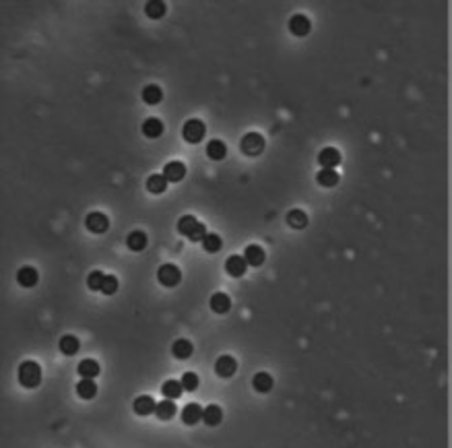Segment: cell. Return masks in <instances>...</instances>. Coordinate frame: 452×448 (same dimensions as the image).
I'll return each instance as SVG.
<instances>
[{
	"mask_svg": "<svg viewBox=\"0 0 452 448\" xmlns=\"http://www.w3.org/2000/svg\"><path fill=\"white\" fill-rule=\"evenodd\" d=\"M19 382L27 388H36L42 382V368L36 361H23L19 368Z\"/></svg>",
	"mask_w": 452,
	"mask_h": 448,
	"instance_id": "7a4b0ae2",
	"label": "cell"
},
{
	"mask_svg": "<svg viewBox=\"0 0 452 448\" xmlns=\"http://www.w3.org/2000/svg\"><path fill=\"white\" fill-rule=\"evenodd\" d=\"M77 392L81 399H93L97 394V384L93 382V378H81V382L77 384Z\"/></svg>",
	"mask_w": 452,
	"mask_h": 448,
	"instance_id": "ffe728a7",
	"label": "cell"
},
{
	"mask_svg": "<svg viewBox=\"0 0 452 448\" xmlns=\"http://www.w3.org/2000/svg\"><path fill=\"white\" fill-rule=\"evenodd\" d=\"M202 407L198 403H188L184 409H182V421L188 423V425H196L200 419H202Z\"/></svg>",
	"mask_w": 452,
	"mask_h": 448,
	"instance_id": "7c38bea8",
	"label": "cell"
},
{
	"mask_svg": "<svg viewBox=\"0 0 452 448\" xmlns=\"http://www.w3.org/2000/svg\"><path fill=\"white\" fill-rule=\"evenodd\" d=\"M103 281H106V275H103L101 271H93V273H89V277H87V285H89V289H93V291H101Z\"/></svg>",
	"mask_w": 452,
	"mask_h": 448,
	"instance_id": "836d02e7",
	"label": "cell"
},
{
	"mask_svg": "<svg viewBox=\"0 0 452 448\" xmlns=\"http://www.w3.org/2000/svg\"><path fill=\"white\" fill-rule=\"evenodd\" d=\"M287 226L293 230H304L308 228V215L302 209H293L287 213Z\"/></svg>",
	"mask_w": 452,
	"mask_h": 448,
	"instance_id": "603a6c76",
	"label": "cell"
},
{
	"mask_svg": "<svg viewBox=\"0 0 452 448\" xmlns=\"http://www.w3.org/2000/svg\"><path fill=\"white\" fill-rule=\"evenodd\" d=\"M202 419H204V423H208V425H217V423H221V419H223V411H221V407H219V405H208V407L204 409V413H202Z\"/></svg>",
	"mask_w": 452,
	"mask_h": 448,
	"instance_id": "4dcf8cb0",
	"label": "cell"
},
{
	"mask_svg": "<svg viewBox=\"0 0 452 448\" xmlns=\"http://www.w3.org/2000/svg\"><path fill=\"white\" fill-rule=\"evenodd\" d=\"M204 134H206V126H204L202 120H198V118L188 120V122L184 124V128H182V136H184V141H188V143H200L204 139Z\"/></svg>",
	"mask_w": 452,
	"mask_h": 448,
	"instance_id": "3957f363",
	"label": "cell"
},
{
	"mask_svg": "<svg viewBox=\"0 0 452 448\" xmlns=\"http://www.w3.org/2000/svg\"><path fill=\"white\" fill-rule=\"evenodd\" d=\"M79 347H81V343H79V339L75 335H64L60 339V351L64 355H75L79 351Z\"/></svg>",
	"mask_w": 452,
	"mask_h": 448,
	"instance_id": "f1b7e54d",
	"label": "cell"
},
{
	"mask_svg": "<svg viewBox=\"0 0 452 448\" xmlns=\"http://www.w3.org/2000/svg\"><path fill=\"white\" fill-rule=\"evenodd\" d=\"M163 176L167 178V182H180L186 176V165L182 161H169L163 167Z\"/></svg>",
	"mask_w": 452,
	"mask_h": 448,
	"instance_id": "8fae6325",
	"label": "cell"
},
{
	"mask_svg": "<svg viewBox=\"0 0 452 448\" xmlns=\"http://www.w3.org/2000/svg\"><path fill=\"white\" fill-rule=\"evenodd\" d=\"M85 226H87V230L93 232V234H103V232L110 230V219L103 213H89L87 219H85Z\"/></svg>",
	"mask_w": 452,
	"mask_h": 448,
	"instance_id": "8992f818",
	"label": "cell"
},
{
	"mask_svg": "<svg viewBox=\"0 0 452 448\" xmlns=\"http://www.w3.org/2000/svg\"><path fill=\"white\" fill-rule=\"evenodd\" d=\"M126 246L132 250V252H143L147 248V234L141 232V230H134L128 234L126 238Z\"/></svg>",
	"mask_w": 452,
	"mask_h": 448,
	"instance_id": "4fadbf2b",
	"label": "cell"
},
{
	"mask_svg": "<svg viewBox=\"0 0 452 448\" xmlns=\"http://www.w3.org/2000/svg\"><path fill=\"white\" fill-rule=\"evenodd\" d=\"M143 134L147 139H159L163 134V122L159 118H149L143 122Z\"/></svg>",
	"mask_w": 452,
	"mask_h": 448,
	"instance_id": "9a60e30c",
	"label": "cell"
},
{
	"mask_svg": "<svg viewBox=\"0 0 452 448\" xmlns=\"http://www.w3.org/2000/svg\"><path fill=\"white\" fill-rule=\"evenodd\" d=\"M77 370H79L81 378H95L99 374V364L95 359H83Z\"/></svg>",
	"mask_w": 452,
	"mask_h": 448,
	"instance_id": "f546056e",
	"label": "cell"
},
{
	"mask_svg": "<svg viewBox=\"0 0 452 448\" xmlns=\"http://www.w3.org/2000/svg\"><path fill=\"white\" fill-rule=\"evenodd\" d=\"M252 384H254V388L258 390V392H269L271 388H273V376L269 374V372H258L256 376H254V380H252Z\"/></svg>",
	"mask_w": 452,
	"mask_h": 448,
	"instance_id": "83f0119b",
	"label": "cell"
},
{
	"mask_svg": "<svg viewBox=\"0 0 452 448\" xmlns=\"http://www.w3.org/2000/svg\"><path fill=\"white\" fill-rule=\"evenodd\" d=\"M147 15L151 19H161L165 15V3H161V0H151V3H147Z\"/></svg>",
	"mask_w": 452,
	"mask_h": 448,
	"instance_id": "1f68e13d",
	"label": "cell"
},
{
	"mask_svg": "<svg viewBox=\"0 0 452 448\" xmlns=\"http://www.w3.org/2000/svg\"><path fill=\"white\" fill-rule=\"evenodd\" d=\"M155 415H157L159 419H171L173 415H176V405H173V399H165L161 403L155 405Z\"/></svg>",
	"mask_w": 452,
	"mask_h": 448,
	"instance_id": "d4e9b609",
	"label": "cell"
},
{
	"mask_svg": "<svg viewBox=\"0 0 452 448\" xmlns=\"http://www.w3.org/2000/svg\"><path fill=\"white\" fill-rule=\"evenodd\" d=\"M180 382H182L184 390H188V392H190V390H194V388L198 386V376H196L194 372H184Z\"/></svg>",
	"mask_w": 452,
	"mask_h": 448,
	"instance_id": "e575fe53",
	"label": "cell"
},
{
	"mask_svg": "<svg viewBox=\"0 0 452 448\" xmlns=\"http://www.w3.org/2000/svg\"><path fill=\"white\" fill-rule=\"evenodd\" d=\"M202 246H204L206 252H217V250H221L223 242H221V238L217 234H206L204 240H202Z\"/></svg>",
	"mask_w": 452,
	"mask_h": 448,
	"instance_id": "d6a6232c",
	"label": "cell"
},
{
	"mask_svg": "<svg viewBox=\"0 0 452 448\" xmlns=\"http://www.w3.org/2000/svg\"><path fill=\"white\" fill-rule=\"evenodd\" d=\"M161 392H163V397L165 399H180L182 397V392H184V386H182V382H178V380H165L163 382V386H161Z\"/></svg>",
	"mask_w": 452,
	"mask_h": 448,
	"instance_id": "484cf974",
	"label": "cell"
},
{
	"mask_svg": "<svg viewBox=\"0 0 452 448\" xmlns=\"http://www.w3.org/2000/svg\"><path fill=\"white\" fill-rule=\"evenodd\" d=\"M206 155L213 161H221V159H225V155H228V145H225L223 141H219V139H213L211 143L206 145Z\"/></svg>",
	"mask_w": 452,
	"mask_h": 448,
	"instance_id": "ac0fdd59",
	"label": "cell"
},
{
	"mask_svg": "<svg viewBox=\"0 0 452 448\" xmlns=\"http://www.w3.org/2000/svg\"><path fill=\"white\" fill-rule=\"evenodd\" d=\"M178 232H180V236L192 240V242H202L204 236H206L204 223H200L194 215H184L178 221Z\"/></svg>",
	"mask_w": 452,
	"mask_h": 448,
	"instance_id": "6da1fadb",
	"label": "cell"
},
{
	"mask_svg": "<svg viewBox=\"0 0 452 448\" xmlns=\"http://www.w3.org/2000/svg\"><path fill=\"white\" fill-rule=\"evenodd\" d=\"M310 29H312V25H310V19L306 15H293L291 19H289V31L293 33V36H298V38H304V36H308L310 33Z\"/></svg>",
	"mask_w": 452,
	"mask_h": 448,
	"instance_id": "52a82bcc",
	"label": "cell"
},
{
	"mask_svg": "<svg viewBox=\"0 0 452 448\" xmlns=\"http://www.w3.org/2000/svg\"><path fill=\"white\" fill-rule=\"evenodd\" d=\"M38 279H40V275L33 267H23V269H19V273H17V281H19L23 287H33L38 283Z\"/></svg>",
	"mask_w": 452,
	"mask_h": 448,
	"instance_id": "d6986e66",
	"label": "cell"
},
{
	"mask_svg": "<svg viewBox=\"0 0 452 448\" xmlns=\"http://www.w3.org/2000/svg\"><path fill=\"white\" fill-rule=\"evenodd\" d=\"M211 308H213V312H217V314L230 312V308H232L230 296H228V294H223V291H217V294H213V296H211Z\"/></svg>",
	"mask_w": 452,
	"mask_h": 448,
	"instance_id": "2e32d148",
	"label": "cell"
},
{
	"mask_svg": "<svg viewBox=\"0 0 452 448\" xmlns=\"http://www.w3.org/2000/svg\"><path fill=\"white\" fill-rule=\"evenodd\" d=\"M165 188H167V178L163 174H153L147 178V190L151 194H161L165 192Z\"/></svg>",
	"mask_w": 452,
	"mask_h": 448,
	"instance_id": "44dd1931",
	"label": "cell"
},
{
	"mask_svg": "<svg viewBox=\"0 0 452 448\" xmlns=\"http://www.w3.org/2000/svg\"><path fill=\"white\" fill-rule=\"evenodd\" d=\"M318 163H320L322 167L333 169L335 165L341 163V153H339L335 147H326V149H322V151L318 153Z\"/></svg>",
	"mask_w": 452,
	"mask_h": 448,
	"instance_id": "30bf717a",
	"label": "cell"
},
{
	"mask_svg": "<svg viewBox=\"0 0 452 448\" xmlns=\"http://www.w3.org/2000/svg\"><path fill=\"white\" fill-rule=\"evenodd\" d=\"M192 351H194V347H192V343H190L188 339H178L171 345V353L176 355L178 359H188L190 355H192Z\"/></svg>",
	"mask_w": 452,
	"mask_h": 448,
	"instance_id": "7402d4cb",
	"label": "cell"
},
{
	"mask_svg": "<svg viewBox=\"0 0 452 448\" xmlns=\"http://www.w3.org/2000/svg\"><path fill=\"white\" fill-rule=\"evenodd\" d=\"M240 147H242V151L248 155V157H256V155H260L263 149H265V136L258 134V132H248V134H244Z\"/></svg>",
	"mask_w": 452,
	"mask_h": 448,
	"instance_id": "277c9868",
	"label": "cell"
},
{
	"mask_svg": "<svg viewBox=\"0 0 452 448\" xmlns=\"http://www.w3.org/2000/svg\"><path fill=\"white\" fill-rule=\"evenodd\" d=\"M244 258H246V263H248L250 267H260V265L265 263L267 254H265V250L260 248L258 244H250V246L246 248V252H244Z\"/></svg>",
	"mask_w": 452,
	"mask_h": 448,
	"instance_id": "5bb4252c",
	"label": "cell"
},
{
	"mask_svg": "<svg viewBox=\"0 0 452 448\" xmlns=\"http://www.w3.org/2000/svg\"><path fill=\"white\" fill-rule=\"evenodd\" d=\"M116 291H118V279L114 277V275H106V281H103V285H101V294L114 296Z\"/></svg>",
	"mask_w": 452,
	"mask_h": 448,
	"instance_id": "d590c367",
	"label": "cell"
},
{
	"mask_svg": "<svg viewBox=\"0 0 452 448\" xmlns=\"http://www.w3.org/2000/svg\"><path fill=\"white\" fill-rule=\"evenodd\" d=\"M236 370H238V361L232 355H221L215 364V372L221 378H232L236 374Z\"/></svg>",
	"mask_w": 452,
	"mask_h": 448,
	"instance_id": "ba28073f",
	"label": "cell"
},
{
	"mask_svg": "<svg viewBox=\"0 0 452 448\" xmlns=\"http://www.w3.org/2000/svg\"><path fill=\"white\" fill-rule=\"evenodd\" d=\"M248 269V263L244 256H238V254H232L228 261H225V271H228L232 277H242Z\"/></svg>",
	"mask_w": 452,
	"mask_h": 448,
	"instance_id": "9c48e42d",
	"label": "cell"
},
{
	"mask_svg": "<svg viewBox=\"0 0 452 448\" xmlns=\"http://www.w3.org/2000/svg\"><path fill=\"white\" fill-rule=\"evenodd\" d=\"M339 180H341V176L337 174L335 169H328V167H322L318 174H316V182H318L320 186H324V188H333V186H337Z\"/></svg>",
	"mask_w": 452,
	"mask_h": 448,
	"instance_id": "e0dca14e",
	"label": "cell"
},
{
	"mask_svg": "<svg viewBox=\"0 0 452 448\" xmlns=\"http://www.w3.org/2000/svg\"><path fill=\"white\" fill-rule=\"evenodd\" d=\"M157 279H159V283L165 285V287H176V285L180 283V279H182V273H180V269H178L176 265L167 263V265H161V267H159V271H157Z\"/></svg>",
	"mask_w": 452,
	"mask_h": 448,
	"instance_id": "5b68a950",
	"label": "cell"
},
{
	"mask_svg": "<svg viewBox=\"0 0 452 448\" xmlns=\"http://www.w3.org/2000/svg\"><path fill=\"white\" fill-rule=\"evenodd\" d=\"M155 405H157V403H155L151 397L143 394V397H138L134 401V413H136V415H149V413L155 411Z\"/></svg>",
	"mask_w": 452,
	"mask_h": 448,
	"instance_id": "4316f807",
	"label": "cell"
},
{
	"mask_svg": "<svg viewBox=\"0 0 452 448\" xmlns=\"http://www.w3.org/2000/svg\"><path fill=\"white\" fill-rule=\"evenodd\" d=\"M161 99H163V91L159 85H147L143 89V101L149 103V106H157Z\"/></svg>",
	"mask_w": 452,
	"mask_h": 448,
	"instance_id": "cb8c5ba5",
	"label": "cell"
}]
</instances>
